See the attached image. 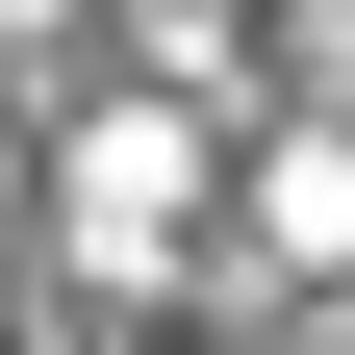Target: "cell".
Returning <instances> with one entry per match:
<instances>
[{
	"instance_id": "obj_1",
	"label": "cell",
	"mask_w": 355,
	"mask_h": 355,
	"mask_svg": "<svg viewBox=\"0 0 355 355\" xmlns=\"http://www.w3.org/2000/svg\"><path fill=\"white\" fill-rule=\"evenodd\" d=\"M254 203H279V254H355V153H279Z\"/></svg>"
}]
</instances>
